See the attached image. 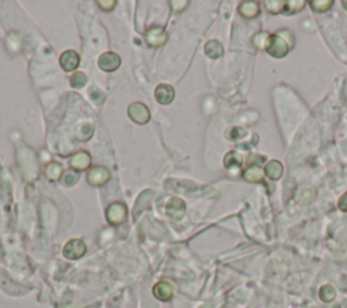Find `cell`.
I'll list each match as a JSON object with an SVG mask.
<instances>
[{
  "label": "cell",
  "mask_w": 347,
  "mask_h": 308,
  "mask_svg": "<svg viewBox=\"0 0 347 308\" xmlns=\"http://www.w3.org/2000/svg\"><path fill=\"white\" fill-rule=\"evenodd\" d=\"M289 49H291V45H289V44L285 41V38L281 37L278 33H277V34L268 35L267 44H266V49L264 50H266L270 56H273V57L276 59H282L286 56Z\"/></svg>",
  "instance_id": "1"
},
{
  "label": "cell",
  "mask_w": 347,
  "mask_h": 308,
  "mask_svg": "<svg viewBox=\"0 0 347 308\" xmlns=\"http://www.w3.org/2000/svg\"><path fill=\"white\" fill-rule=\"evenodd\" d=\"M129 117L132 118V121H134L139 125H144L149 121L151 118V113L144 103L141 102H133L128 109Z\"/></svg>",
  "instance_id": "2"
},
{
  "label": "cell",
  "mask_w": 347,
  "mask_h": 308,
  "mask_svg": "<svg viewBox=\"0 0 347 308\" xmlns=\"http://www.w3.org/2000/svg\"><path fill=\"white\" fill-rule=\"evenodd\" d=\"M126 215H128V209H126V206L122 202H114L106 210L107 221L113 225L124 223L125 219H126Z\"/></svg>",
  "instance_id": "3"
},
{
  "label": "cell",
  "mask_w": 347,
  "mask_h": 308,
  "mask_svg": "<svg viewBox=\"0 0 347 308\" xmlns=\"http://www.w3.org/2000/svg\"><path fill=\"white\" fill-rule=\"evenodd\" d=\"M121 65V57L114 52H106L98 59V67L103 72H114Z\"/></svg>",
  "instance_id": "4"
},
{
  "label": "cell",
  "mask_w": 347,
  "mask_h": 308,
  "mask_svg": "<svg viewBox=\"0 0 347 308\" xmlns=\"http://www.w3.org/2000/svg\"><path fill=\"white\" fill-rule=\"evenodd\" d=\"M87 251V246L83 240L80 239H72L64 246L63 254L65 258L68 259H79L82 258Z\"/></svg>",
  "instance_id": "5"
},
{
  "label": "cell",
  "mask_w": 347,
  "mask_h": 308,
  "mask_svg": "<svg viewBox=\"0 0 347 308\" xmlns=\"http://www.w3.org/2000/svg\"><path fill=\"white\" fill-rule=\"evenodd\" d=\"M110 177H111V175H110L107 168L98 166V167H92L90 171H88V174H87V181H88V183L92 185V186L99 187L109 182Z\"/></svg>",
  "instance_id": "6"
},
{
  "label": "cell",
  "mask_w": 347,
  "mask_h": 308,
  "mask_svg": "<svg viewBox=\"0 0 347 308\" xmlns=\"http://www.w3.org/2000/svg\"><path fill=\"white\" fill-rule=\"evenodd\" d=\"M147 44L151 48H160L167 42L168 34L163 27H152L147 31Z\"/></svg>",
  "instance_id": "7"
},
{
  "label": "cell",
  "mask_w": 347,
  "mask_h": 308,
  "mask_svg": "<svg viewBox=\"0 0 347 308\" xmlns=\"http://www.w3.org/2000/svg\"><path fill=\"white\" fill-rule=\"evenodd\" d=\"M293 198L300 205H308L316 198V190L311 185H301L296 189Z\"/></svg>",
  "instance_id": "8"
},
{
  "label": "cell",
  "mask_w": 347,
  "mask_h": 308,
  "mask_svg": "<svg viewBox=\"0 0 347 308\" xmlns=\"http://www.w3.org/2000/svg\"><path fill=\"white\" fill-rule=\"evenodd\" d=\"M80 64V56L75 50H65L60 56V65L65 72H73Z\"/></svg>",
  "instance_id": "9"
},
{
  "label": "cell",
  "mask_w": 347,
  "mask_h": 308,
  "mask_svg": "<svg viewBox=\"0 0 347 308\" xmlns=\"http://www.w3.org/2000/svg\"><path fill=\"white\" fill-rule=\"evenodd\" d=\"M155 98L160 105H170L175 98V91L170 84H160L155 90Z\"/></svg>",
  "instance_id": "10"
},
{
  "label": "cell",
  "mask_w": 347,
  "mask_h": 308,
  "mask_svg": "<svg viewBox=\"0 0 347 308\" xmlns=\"http://www.w3.org/2000/svg\"><path fill=\"white\" fill-rule=\"evenodd\" d=\"M185 212L186 205L185 202H183V200H181V198L178 197L171 198L170 201H168V204H167V215L170 217H172V219H175V220H181L182 217H183V215H185Z\"/></svg>",
  "instance_id": "11"
},
{
  "label": "cell",
  "mask_w": 347,
  "mask_h": 308,
  "mask_svg": "<svg viewBox=\"0 0 347 308\" xmlns=\"http://www.w3.org/2000/svg\"><path fill=\"white\" fill-rule=\"evenodd\" d=\"M91 155L87 151H79L71 158V167L76 171H84L90 167Z\"/></svg>",
  "instance_id": "12"
},
{
  "label": "cell",
  "mask_w": 347,
  "mask_h": 308,
  "mask_svg": "<svg viewBox=\"0 0 347 308\" xmlns=\"http://www.w3.org/2000/svg\"><path fill=\"white\" fill-rule=\"evenodd\" d=\"M153 295L156 299L162 301H168L174 295V286L170 282L160 281L153 286Z\"/></svg>",
  "instance_id": "13"
},
{
  "label": "cell",
  "mask_w": 347,
  "mask_h": 308,
  "mask_svg": "<svg viewBox=\"0 0 347 308\" xmlns=\"http://www.w3.org/2000/svg\"><path fill=\"white\" fill-rule=\"evenodd\" d=\"M260 7L257 2H243L240 6H239V14L243 16V18H247V20H253V18H257L259 15Z\"/></svg>",
  "instance_id": "14"
},
{
  "label": "cell",
  "mask_w": 347,
  "mask_h": 308,
  "mask_svg": "<svg viewBox=\"0 0 347 308\" xmlns=\"http://www.w3.org/2000/svg\"><path fill=\"white\" fill-rule=\"evenodd\" d=\"M264 174L267 175L272 181H278L283 174V166L278 160H270L264 167Z\"/></svg>",
  "instance_id": "15"
},
{
  "label": "cell",
  "mask_w": 347,
  "mask_h": 308,
  "mask_svg": "<svg viewBox=\"0 0 347 308\" xmlns=\"http://www.w3.org/2000/svg\"><path fill=\"white\" fill-rule=\"evenodd\" d=\"M263 168L259 164H251L243 172V178L248 182H260L263 178Z\"/></svg>",
  "instance_id": "16"
},
{
  "label": "cell",
  "mask_w": 347,
  "mask_h": 308,
  "mask_svg": "<svg viewBox=\"0 0 347 308\" xmlns=\"http://www.w3.org/2000/svg\"><path fill=\"white\" fill-rule=\"evenodd\" d=\"M204 49L205 54H206L209 59H213V60L220 59L224 53L223 45H221L219 41H216V40H211V41L206 42V45H205Z\"/></svg>",
  "instance_id": "17"
},
{
  "label": "cell",
  "mask_w": 347,
  "mask_h": 308,
  "mask_svg": "<svg viewBox=\"0 0 347 308\" xmlns=\"http://www.w3.org/2000/svg\"><path fill=\"white\" fill-rule=\"evenodd\" d=\"M64 174V168L60 163H56V162H52L46 166L45 168V177L49 179L50 182H56L59 179H61Z\"/></svg>",
  "instance_id": "18"
},
{
  "label": "cell",
  "mask_w": 347,
  "mask_h": 308,
  "mask_svg": "<svg viewBox=\"0 0 347 308\" xmlns=\"http://www.w3.org/2000/svg\"><path fill=\"white\" fill-rule=\"evenodd\" d=\"M243 163V158L240 153L235 152V151H232V152L226 153L225 158H224V166H225L226 168H232V167H240Z\"/></svg>",
  "instance_id": "19"
},
{
  "label": "cell",
  "mask_w": 347,
  "mask_h": 308,
  "mask_svg": "<svg viewBox=\"0 0 347 308\" xmlns=\"http://www.w3.org/2000/svg\"><path fill=\"white\" fill-rule=\"evenodd\" d=\"M304 6H305V2H304V0H289V2H285L283 12L287 14V15H292V14H296V12L301 11Z\"/></svg>",
  "instance_id": "20"
},
{
  "label": "cell",
  "mask_w": 347,
  "mask_h": 308,
  "mask_svg": "<svg viewBox=\"0 0 347 308\" xmlns=\"http://www.w3.org/2000/svg\"><path fill=\"white\" fill-rule=\"evenodd\" d=\"M319 296H320V299L323 301L330 303V301H332L336 297V289L332 285H330V284H325L319 291Z\"/></svg>",
  "instance_id": "21"
},
{
  "label": "cell",
  "mask_w": 347,
  "mask_h": 308,
  "mask_svg": "<svg viewBox=\"0 0 347 308\" xmlns=\"http://www.w3.org/2000/svg\"><path fill=\"white\" fill-rule=\"evenodd\" d=\"M94 133V126L90 124H84V125L78 126L76 129V139L82 141H87Z\"/></svg>",
  "instance_id": "22"
},
{
  "label": "cell",
  "mask_w": 347,
  "mask_h": 308,
  "mask_svg": "<svg viewBox=\"0 0 347 308\" xmlns=\"http://www.w3.org/2000/svg\"><path fill=\"white\" fill-rule=\"evenodd\" d=\"M264 6H266V10H267L270 14L277 15V14L283 11L285 2H282V0H266V2H264Z\"/></svg>",
  "instance_id": "23"
},
{
  "label": "cell",
  "mask_w": 347,
  "mask_h": 308,
  "mask_svg": "<svg viewBox=\"0 0 347 308\" xmlns=\"http://www.w3.org/2000/svg\"><path fill=\"white\" fill-rule=\"evenodd\" d=\"M332 4H334L332 0H312L311 7L316 12H324L332 7Z\"/></svg>",
  "instance_id": "24"
},
{
  "label": "cell",
  "mask_w": 347,
  "mask_h": 308,
  "mask_svg": "<svg viewBox=\"0 0 347 308\" xmlns=\"http://www.w3.org/2000/svg\"><path fill=\"white\" fill-rule=\"evenodd\" d=\"M69 83H71V86L73 88H82L86 86L87 76L83 72H73L71 79H69Z\"/></svg>",
  "instance_id": "25"
},
{
  "label": "cell",
  "mask_w": 347,
  "mask_h": 308,
  "mask_svg": "<svg viewBox=\"0 0 347 308\" xmlns=\"http://www.w3.org/2000/svg\"><path fill=\"white\" fill-rule=\"evenodd\" d=\"M267 40H268L267 33H258V34L254 37V44H255V46H257L258 49H266Z\"/></svg>",
  "instance_id": "26"
},
{
  "label": "cell",
  "mask_w": 347,
  "mask_h": 308,
  "mask_svg": "<svg viewBox=\"0 0 347 308\" xmlns=\"http://www.w3.org/2000/svg\"><path fill=\"white\" fill-rule=\"evenodd\" d=\"M97 3H98L99 8L106 12L113 11L114 8H115V6H117V2H115V0H98Z\"/></svg>",
  "instance_id": "27"
},
{
  "label": "cell",
  "mask_w": 347,
  "mask_h": 308,
  "mask_svg": "<svg viewBox=\"0 0 347 308\" xmlns=\"http://www.w3.org/2000/svg\"><path fill=\"white\" fill-rule=\"evenodd\" d=\"M61 182L64 186H73L78 182V175L75 172H65V175L61 178Z\"/></svg>",
  "instance_id": "28"
},
{
  "label": "cell",
  "mask_w": 347,
  "mask_h": 308,
  "mask_svg": "<svg viewBox=\"0 0 347 308\" xmlns=\"http://www.w3.org/2000/svg\"><path fill=\"white\" fill-rule=\"evenodd\" d=\"M170 4L172 6L174 11L181 12L183 11V10H186V7L189 6L190 2H187V0H183V2H174V0H171Z\"/></svg>",
  "instance_id": "29"
},
{
  "label": "cell",
  "mask_w": 347,
  "mask_h": 308,
  "mask_svg": "<svg viewBox=\"0 0 347 308\" xmlns=\"http://www.w3.org/2000/svg\"><path fill=\"white\" fill-rule=\"evenodd\" d=\"M338 206H339L340 210L347 212V191L339 198V202H338Z\"/></svg>",
  "instance_id": "30"
},
{
  "label": "cell",
  "mask_w": 347,
  "mask_h": 308,
  "mask_svg": "<svg viewBox=\"0 0 347 308\" xmlns=\"http://www.w3.org/2000/svg\"><path fill=\"white\" fill-rule=\"evenodd\" d=\"M342 6L344 7V10H347V0H343V2H342Z\"/></svg>",
  "instance_id": "31"
}]
</instances>
